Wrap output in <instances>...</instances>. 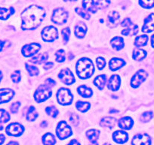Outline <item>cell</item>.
I'll return each mask as SVG.
<instances>
[{
    "mask_svg": "<svg viewBox=\"0 0 154 145\" xmlns=\"http://www.w3.org/2000/svg\"><path fill=\"white\" fill-rule=\"evenodd\" d=\"M87 32V26L83 22H79L75 26V35L77 38L82 39Z\"/></svg>",
    "mask_w": 154,
    "mask_h": 145,
    "instance_id": "cell-19",
    "label": "cell"
},
{
    "mask_svg": "<svg viewBox=\"0 0 154 145\" xmlns=\"http://www.w3.org/2000/svg\"><path fill=\"white\" fill-rule=\"evenodd\" d=\"M149 37L146 35H141L137 36L134 40V45L136 47H143L147 45Z\"/></svg>",
    "mask_w": 154,
    "mask_h": 145,
    "instance_id": "cell-30",
    "label": "cell"
},
{
    "mask_svg": "<svg viewBox=\"0 0 154 145\" xmlns=\"http://www.w3.org/2000/svg\"><path fill=\"white\" fill-rule=\"evenodd\" d=\"M112 139L117 143H125L128 141V134L123 131H116L112 134Z\"/></svg>",
    "mask_w": 154,
    "mask_h": 145,
    "instance_id": "cell-16",
    "label": "cell"
},
{
    "mask_svg": "<svg viewBox=\"0 0 154 145\" xmlns=\"http://www.w3.org/2000/svg\"><path fill=\"white\" fill-rule=\"evenodd\" d=\"M119 127L124 130H130L134 125V121L129 116H125L119 119L118 122Z\"/></svg>",
    "mask_w": 154,
    "mask_h": 145,
    "instance_id": "cell-17",
    "label": "cell"
},
{
    "mask_svg": "<svg viewBox=\"0 0 154 145\" xmlns=\"http://www.w3.org/2000/svg\"><path fill=\"white\" fill-rule=\"evenodd\" d=\"M110 44L112 48L116 50V51L121 50L125 46L124 39L122 37H119V36H116L113 39H112V40L110 41Z\"/></svg>",
    "mask_w": 154,
    "mask_h": 145,
    "instance_id": "cell-22",
    "label": "cell"
},
{
    "mask_svg": "<svg viewBox=\"0 0 154 145\" xmlns=\"http://www.w3.org/2000/svg\"><path fill=\"white\" fill-rule=\"evenodd\" d=\"M103 145H110V144H107V143H105V144H103Z\"/></svg>",
    "mask_w": 154,
    "mask_h": 145,
    "instance_id": "cell-62",
    "label": "cell"
},
{
    "mask_svg": "<svg viewBox=\"0 0 154 145\" xmlns=\"http://www.w3.org/2000/svg\"><path fill=\"white\" fill-rule=\"evenodd\" d=\"M25 66H26V70L28 71V72H29V74L30 75V76H36V75L38 74L39 71H38V69L36 66H30V65H29L28 63H26Z\"/></svg>",
    "mask_w": 154,
    "mask_h": 145,
    "instance_id": "cell-40",
    "label": "cell"
},
{
    "mask_svg": "<svg viewBox=\"0 0 154 145\" xmlns=\"http://www.w3.org/2000/svg\"><path fill=\"white\" fill-rule=\"evenodd\" d=\"M37 117H38V113L35 110V108L32 106H29L27 113H26V119L28 121L32 122V121H35Z\"/></svg>",
    "mask_w": 154,
    "mask_h": 145,
    "instance_id": "cell-33",
    "label": "cell"
},
{
    "mask_svg": "<svg viewBox=\"0 0 154 145\" xmlns=\"http://www.w3.org/2000/svg\"><path fill=\"white\" fill-rule=\"evenodd\" d=\"M55 58L56 60L59 63H62L65 60L66 55H65V51L63 49H60L56 51L55 53Z\"/></svg>",
    "mask_w": 154,
    "mask_h": 145,
    "instance_id": "cell-39",
    "label": "cell"
},
{
    "mask_svg": "<svg viewBox=\"0 0 154 145\" xmlns=\"http://www.w3.org/2000/svg\"><path fill=\"white\" fill-rule=\"evenodd\" d=\"M125 64V61L121 58L114 57L112 58L109 62V67L112 71H116L120 69L121 67Z\"/></svg>",
    "mask_w": 154,
    "mask_h": 145,
    "instance_id": "cell-18",
    "label": "cell"
},
{
    "mask_svg": "<svg viewBox=\"0 0 154 145\" xmlns=\"http://www.w3.org/2000/svg\"><path fill=\"white\" fill-rule=\"evenodd\" d=\"M75 70H76L77 75L80 79H88L94 72V66L93 62L87 57L81 58L77 61Z\"/></svg>",
    "mask_w": 154,
    "mask_h": 145,
    "instance_id": "cell-2",
    "label": "cell"
},
{
    "mask_svg": "<svg viewBox=\"0 0 154 145\" xmlns=\"http://www.w3.org/2000/svg\"><path fill=\"white\" fill-rule=\"evenodd\" d=\"M106 81H107V79H106V75H99L94 79V84L99 89L103 90L106 85Z\"/></svg>",
    "mask_w": 154,
    "mask_h": 145,
    "instance_id": "cell-26",
    "label": "cell"
},
{
    "mask_svg": "<svg viewBox=\"0 0 154 145\" xmlns=\"http://www.w3.org/2000/svg\"><path fill=\"white\" fill-rule=\"evenodd\" d=\"M152 117H153V113L152 111H146L141 115L140 120L143 122H147L150 121Z\"/></svg>",
    "mask_w": 154,
    "mask_h": 145,
    "instance_id": "cell-42",
    "label": "cell"
},
{
    "mask_svg": "<svg viewBox=\"0 0 154 145\" xmlns=\"http://www.w3.org/2000/svg\"><path fill=\"white\" fill-rule=\"evenodd\" d=\"M3 129V126H2V125H0V131H1V130H2Z\"/></svg>",
    "mask_w": 154,
    "mask_h": 145,
    "instance_id": "cell-61",
    "label": "cell"
},
{
    "mask_svg": "<svg viewBox=\"0 0 154 145\" xmlns=\"http://www.w3.org/2000/svg\"><path fill=\"white\" fill-rule=\"evenodd\" d=\"M46 15L45 10L38 5H31L21 13L23 30H32L39 26Z\"/></svg>",
    "mask_w": 154,
    "mask_h": 145,
    "instance_id": "cell-1",
    "label": "cell"
},
{
    "mask_svg": "<svg viewBox=\"0 0 154 145\" xmlns=\"http://www.w3.org/2000/svg\"><path fill=\"white\" fill-rule=\"evenodd\" d=\"M11 119L9 113L5 109H0V123H5Z\"/></svg>",
    "mask_w": 154,
    "mask_h": 145,
    "instance_id": "cell-35",
    "label": "cell"
},
{
    "mask_svg": "<svg viewBox=\"0 0 154 145\" xmlns=\"http://www.w3.org/2000/svg\"><path fill=\"white\" fill-rule=\"evenodd\" d=\"M132 21L130 18L128 17H126V18L124 19L122 22H121V26H124V27H128V26H131L132 24Z\"/></svg>",
    "mask_w": 154,
    "mask_h": 145,
    "instance_id": "cell-48",
    "label": "cell"
},
{
    "mask_svg": "<svg viewBox=\"0 0 154 145\" xmlns=\"http://www.w3.org/2000/svg\"><path fill=\"white\" fill-rule=\"evenodd\" d=\"M66 145H80V143H79V142L77 141V140H75V139H72V140H71V141L69 142V143H68V144H66Z\"/></svg>",
    "mask_w": 154,
    "mask_h": 145,
    "instance_id": "cell-51",
    "label": "cell"
},
{
    "mask_svg": "<svg viewBox=\"0 0 154 145\" xmlns=\"http://www.w3.org/2000/svg\"><path fill=\"white\" fill-rule=\"evenodd\" d=\"M139 5L143 8L150 9L154 8V0H139Z\"/></svg>",
    "mask_w": 154,
    "mask_h": 145,
    "instance_id": "cell-36",
    "label": "cell"
},
{
    "mask_svg": "<svg viewBox=\"0 0 154 145\" xmlns=\"http://www.w3.org/2000/svg\"><path fill=\"white\" fill-rule=\"evenodd\" d=\"M75 106H76L77 110H79L82 113H85V112L88 111L89 110L91 104H90L89 102H84L79 100V101H77L76 103H75Z\"/></svg>",
    "mask_w": 154,
    "mask_h": 145,
    "instance_id": "cell-32",
    "label": "cell"
},
{
    "mask_svg": "<svg viewBox=\"0 0 154 145\" xmlns=\"http://www.w3.org/2000/svg\"><path fill=\"white\" fill-rule=\"evenodd\" d=\"M48 58V54L47 53H43V54H39L34 56L32 58L30 59V62L36 64H41L46 61Z\"/></svg>",
    "mask_w": 154,
    "mask_h": 145,
    "instance_id": "cell-29",
    "label": "cell"
},
{
    "mask_svg": "<svg viewBox=\"0 0 154 145\" xmlns=\"http://www.w3.org/2000/svg\"><path fill=\"white\" fill-rule=\"evenodd\" d=\"M45 112H46L47 114L49 115L50 116H51L53 118L57 117V115L59 114L58 110L54 106H47L46 109H45Z\"/></svg>",
    "mask_w": 154,
    "mask_h": 145,
    "instance_id": "cell-37",
    "label": "cell"
},
{
    "mask_svg": "<svg viewBox=\"0 0 154 145\" xmlns=\"http://www.w3.org/2000/svg\"><path fill=\"white\" fill-rule=\"evenodd\" d=\"M5 42H4V41L0 40V51H2V49H3L4 47H5Z\"/></svg>",
    "mask_w": 154,
    "mask_h": 145,
    "instance_id": "cell-53",
    "label": "cell"
},
{
    "mask_svg": "<svg viewBox=\"0 0 154 145\" xmlns=\"http://www.w3.org/2000/svg\"><path fill=\"white\" fill-rule=\"evenodd\" d=\"M154 31V13L149 14L143 20L142 26V32L144 33H149Z\"/></svg>",
    "mask_w": 154,
    "mask_h": 145,
    "instance_id": "cell-13",
    "label": "cell"
},
{
    "mask_svg": "<svg viewBox=\"0 0 154 145\" xmlns=\"http://www.w3.org/2000/svg\"><path fill=\"white\" fill-rule=\"evenodd\" d=\"M89 145H98V143H97V141H91V143Z\"/></svg>",
    "mask_w": 154,
    "mask_h": 145,
    "instance_id": "cell-57",
    "label": "cell"
},
{
    "mask_svg": "<svg viewBox=\"0 0 154 145\" xmlns=\"http://www.w3.org/2000/svg\"><path fill=\"white\" fill-rule=\"evenodd\" d=\"M2 72L0 71V82H1V81H2Z\"/></svg>",
    "mask_w": 154,
    "mask_h": 145,
    "instance_id": "cell-58",
    "label": "cell"
},
{
    "mask_svg": "<svg viewBox=\"0 0 154 145\" xmlns=\"http://www.w3.org/2000/svg\"><path fill=\"white\" fill-rule=\"evenodd\" d=\"M138 32V26L137 24H134L132 23L130 26L126 27V29H123L122 31V34L125 36H128V35H135L136 34H137Z\"/></svg>",
    "mask_w": 154,
    "mask_h": 145,
    "instance_id": "cell-27",
    "label": "cell"
},
{
    "mask_svg": "<svg viewBox=\"0 0 154 145\" xmlns=\"http://www.w3.org/2000/svg\"><path fill=\"white\" fill-rule=\"evenodd\" d=\"M7 134L9 136H14V137H18L20 136L24 131V127L20 123L17 122H12L9 124L5 128Z\"/></svg>",
    "mask_w": 154,
    "mask_h": 145,
    "instance_id": "cell-9",
    "label": "cell"
},
{
    "mask_svg": "<svg viewBox=\"0 0 154 145\" xmlns=\"http://www.w3.org/2000/svg\"><path fill=\"white\" fill-rule=\"evenodd\" d=\"M110 5V1L109 0H97L96 2V5L97 8L99 9H106Z\"/></svg>",
    "mask_w": 154,
    "mask_h": 145,
    "instance_id": "cell-38",
    "label": "cell"
},
{
    "mask_svg": "<svg viewBox=\"0 0 154 145\" xmlns=\"http://www.w3.org/2000/svg\"><path fill=\"white\" fill-rule=\"evenodd\" d=\"M14 13V8L10 7L9 8H5L0 7V20H7Z\"/></svg>",
    "mask_w": 154,
    "mask_h": 145,
    "instance_id": "cell-24",
    "label": "cell"
},
{
    "mask_svg": "<svg viewBox=\"0 0 154 145\" xmlns=\"http://www.w3.org/2000/svg\"><path fill=\"white\" fill-rule=\"evenodd\" d=\"M118 112H119V111H118V110H110V111H109V113H118Z\"/></svg>",
    "mask_w": 154,
    "mask_h": 145,
    "instance_id": "cell-59",
    "label": "cell"
},
{
    "mask_svg": "<svg viewBox=\"0 0 154 145\" xmlns=\"http://www.w3.org/2000/svg\"><path fill=\"white\" fill-rule=\"evenodd\" d=\"M116 122V120L115 118L111 117V116H107V117L103 118L100 120V125L102 127H107V128H114Z\"/></svg>",
    "mask_w": 154,
    "mask_h": 145,
    "instance_id": "cell-25",
    "label": "cell"
},
{
    "mask_svg": "<svg viewBox=\"0 0 154 145\" xmlns=\"http://www.w3.org/2000/svg\"><path fill=\"white\" fill-rule=\"evenodd\" d=\"M106 62L103 57H99L96 59V64H97V68H98L99 69H103V68H104V66H106Z\"/></svg>",
    "mask_w": 154,
    "mask_h": 145,
    "instance_id": "cell-45",
    "label": "cell"
},
{
    "mask_svg": "<svg viewBox=\"0 0 154 145\" xmlns=\"http://www.w3.org/2000/svg\"><path fill=\"white\" fill-rule=\"evenodd\" d=\"M6 145H19L18 143L16 141H10L9 143H7Z\"/></svg>",
    "mask_w": 154,
    "mask_h": 145,
    "instance_id": "cell-55",
    "label": "cell"
},
{
    "mask_svg": "<svg viewBox=\"0 0 154 145\" xmlns=\"http://www.w3.org/2000/svg\"><path fill=\"white\" fill-rule=\"evenodd\" d=\"M65 2H75L77 0H64Z\"/></svg>",
    "mask_w": 154,
    "mask_h": 145,
    "instance_id": "cell-60",
    "label": "cell"
},
{
    "mask_svg": "<svg viewBox=\"0 0 154 145\" xmlns=\"http://www.w3.org/2000/svg\"><path fill=\"white\" fill-rule=\"evenodd\" d=\"M148 73L144 69H139L135 74L132 76L131 79V85L133 88H136L140 86L147 78Z\"/></svg>",
    "mask_w": 154,
    "mask_h": 145,
    "instance_id": "cell-8",
    "label": "cell"
},
{
    "mask_svg": "<svg viewBox=\"0 0 154 145\" xmlns=\"http://www.w3.org/2000/svg\"><path fill=\"white\" fill-rule=\"evenodd\" d=\"M11 77L14 83H17V82H20V79H21V74H20V72L19 70L14 71V72H12Z\"/></svg>",
    "mask_w": 154,
    "mask_h": 145,
    "instance_id": "cell-44",
    "label": "cell"
},
{
    "mask_svg": "<svg viewBox=\"0 0 154 145\" xmlns=\"http://www.w3.org/2000/svg\"><path fill=\"white\" fill-rule=\"evenodd\" d=\"M75 11H76L77 14H79V15H80L82 17H83L85 20H88V19H90V17H91V15H90L86 11L82 9V8L77 7V8H75Z\"/></svg>",
    "mask_w": 154,
    "mask_h": 145,
    "instance_id": "cell-43",
    "label": "cell"
},
{
    "mask_svg": "<svg viewBox=\"0 0 154 145\" xmlns=\"http://www.w3.org/2000/svg\"><path fill=\"white\" fill-rule=\"evenodd\" d=\"M72 94L70 90L66 88H61L57 91V100L58 103L61 105H69L72 103Z\"/></svg>",
    "mask_w": 154,
    "mask_h": 145,
    "instance_id": "cell-4",
    "label": "cell"
},
{
    "mask_svg": "<svg viewBox=\"0 0 154 145\" xmlns=\"http://www.w3.org/2000/svg\"><path fill=\"white\" fill-rule=\"evenodd\" d=\"M52 91L47 85H41L37 88L34 94V98L37 103H42L51 97Z\"/></svg>",
    "mask_w": 154,
    "mask_h": 145,
    "instance_id": "cell-3",
    "label": "cell"
},
{
    "mask_svg": "<svg viewBox=\"0 0 154 145\" xmlns=\"http://www.w3.org/2000/svg\"><path fill=\"white\" fill-rule=\"evenodd\" d=\"M86 136L91 141H97L100 136V131L98 130L90 129L86 132Z\"/></svg>",
    "mask_w": 154,
    "mask_h": 145,
    "instance_id": "cell-34",
    "label": "cell"
},
{
    "mask_svg": "<svg viewBox=\"0 0 154 145\" xmlns=\"http://www.w3.org/2000/svg\"><path fill=\"white\" fill-rule=\"evenodd\" d=\"M82 7L88 12L94 14L97 12V8L94 0H82Z\"/></svg>",
    "mask_w": 154,
    "mask_h": 145,
    "instance_id": "cell-20",
    "label": "cell"
},
{
    "mask_svg": "<svg viewBox=\"0 0 154 145\" xmlns=\"http://www.w3.org/2000/svg\"><path fill=\"white\" fill-rule=\"evenodd\" d=\"M69 121H70L71 123L74 125H76L79 122V117L76 114L73 113V114H71V116H69Z\"/></svg>",
    "mask_w": 154,
    "mask_h": 145,
    "instance_id": "cell-47",
    "label": "cell"
},
{
    "mask_svg": "<svg viewBox=\"0 0 154 145\" xmlns=\"http://www.w3.org/2000/svg\"><path fill=\"white\" fill-rule=\"evenodd\" d=\"M41 35L45 42H54L58 38V31L57 28L53 26H45L41 32Z\"/></svg>",
    "mask_w": 154,
    "mask_h": 145,
    "instance_id": "cell-5",
    "label": "cell"
},
{
    "mask_svg": "<svg viewBox=\"0 0 154 145\" xmlns=\"http://www.w3.org/2000/svg\"><path fill=\"white\" fill-rule=\"evenodd\" d=\"M45 84H46L48 86L53 87L55 85L56 82H55V81L53 80L52 79H50V78H48V79H47L46 80H45Z\"/></svg>",
    "mask_w": 154,
    "mask_h": 145,
    "instance_id": "cell-49",
    "label": "cell"
},
{
    "mask_svg": "<svg viewBox=\"0 0 154 145\" xmlns=\"http://www.w3.org/2000/svg\"><path fill=\"white\" fill-rule=\"evenodd\" d=\"M56 134L59 139L63 140V139H66L69 136L72 135V129L65 121H60L57 124V128H56Z\"/></svg>",
    "mask_w": 154,
    "mask_h": 145,
    "instance_id": "cell-6",
    "label": "cell"
},
{
    "mask_svg": "<svg viewBox=\"0 0 154 145\" xmlns=\"http://www.w3.org/2000/svg\"><path fill=\"white\" fill-rule=\"evenodd\" d=\"M68 13L63 8H58L54 10L51 16V20L54 23L62 25L67 21Z\"/></svg>",
    "mask_w": 154,
    "mask_h": 145,
    "instance_id": "cell-7",
    "label": "cell"
},
{
    "mask_svg": "<svg viewBox=\"0 0 154 145\" xmlns=\"http://www.w3.org/2000/svg\"><path fill=\"white\" fill-rule=\"evenodd\" d=\"M121 84V79L119 75L115 74L111 76L107 82L108 89L112 91H116L119 89Z\"/></svg>",
    "mask_w": 154,
    "mask_h": 145,
    "instance_id": "cell-14",
    "label": "cell"
},
{
    "mask_svg": "<svg viewBox=\"0 0 154 145\" xmlns=\"http://www.w3.org/2000/svg\"><path fill=\"white\" fill-rule=\"evenodd\" d=\"M41 48V45L38 43H30L25 45L22 48L21 52L24 57H32L34 54H36Z\"/></svg>",
    "mask_w": 154,
    "mask_h": 145,
    "instance_id": "cell-11",
    "label": "cell"
},
{
    "mask_svg": "<svg viewBox=\"0 0 154 145\" xmlns=\"http://www.w3.org/2000/svg\"><path fill=\"white\" fill-rule=\"evenodd\" d=\"M146 51L143 49H140V48H135L134 49L132 53V58L134 60H143L146 57Z\"/></svg>",
    "mask_w": 154,
    "mask_h": 145,
    "instance_id": "cell-28",
    "label": "cell"
},
{
    "mask_svg": "<svg viewBox=\"0 0 154 145\" xmlns=\"http://www.w3.org/2000/svg\"><path fill=\"white\" fill-rule=\"evenodd\" d=\"M53 66H54V63H53L52 62H47L45 64V66H44V68H45V69H51Z\"/></svg>",
    "mask_w": 154,
    "mask_h": 145,
    "instance_id": "cell-50",
    "label": "cell"
},
{
    "mask_svg": "<svg viewBox=\"0 0 154 145\" xmlns=\"http://www.w3.org/2000/svg\"><path fill=\"white\" fill-rule=\"evenodd\" d=\"M41 126H42V127H46V126H47V122H45V121H44V122H42V123H41Z\"/></svg>",
    "mask_w": 154,
    "mask_h": 145,
    "instance_id": "cell-56",
    "label": "cell"
},
{
    "mask_svg": "<svg viewBox=\"0 0 154 145\" xmlns=\"http://www.w3.org/2000/svg\"><path fill=\"white\" fill-rule=\"evenodd\" d=\"M58 77L60 79V81L63 82L65 85H70L73 84L75 81L72 71L68 68H65V69L60 70L58 74Z\"/></svg>",
    "mask_w": 154,
    "mask_h": 145,
    "instance_id": "cell-10",
    "label": "cell"
},
{
    "mask_svg": "<svg viewBox=\"0 0 154 145\" xmlns=\"http://www.w3.org/2000/svg\"><path fill=\"white\" fill-rule=\"evenodd\" d=\"M14 95V91L10 88L0 89V104L7 103L12 99Z\"/></svg>",
    "mask_w": 154,
    "mask_h": 145,
    "instance_id": "cell-15",
    "label": "cell"
},
{
    "mask_svg": "<svg viewBox=\"0 0 154 145\" xmlns=\"http://www.w3.org/2000/svg\"><path fill=\"white\" fill-rule=\"evenodd\" d=\"M20 106V102H14L10 106V110L12 113H17V112L18 111V109Z\"/></svg>",
    "mask_w": 154,
    "mask_h": 145,
    "instance_id": "cell-46",
    "label": "cell"
},
{
    "mask_svg": "<svg viewBox=\"0 0 154 145\" xmlns=\"http://www.w3.org/2000/svg\"><path fill=\"white\" fill-rule=\"evenodd\" d=\"M119 18H120V15H119V14L117 11H110L107 15V19L109 26L111 27H113V26H116L119 23Z\"/></svg>",
    "mask_w": 154,
    "mask_h": 145,
    "instance_id": "cell-21",
    "label": "cell"
},
{
    "mask_svg": "<svg viewBox=\"0 0 154 145\" xmlns=\"http://www.w3.org/2000/svg\"><path fill=\"white\" fill-rule=\"evenodd\" d=\"M5 137L4 134H0V145L3 144V143L5 142Z\"/></svg>",
    "mask_w": 154,
    "mask_h": 145,
    "instance_id": "cell-52",
    "label": "cell"
},
{
    "mask_svg": "<svg viewBox=\"0 0 154 145\" xmlns=\"http://www.w3.org/2000/svg\"><path fill=\"white\" fill-rule=\"evenodd\" d=\"M61 34L62 36H63V42L65 44H66L68 42L69 39V36H70V29H69V27H66L64 29H62L61 31Z\"/></svg>",
    "mask_w": 154,
    "mask_h": 145,
    "instance_id": "cell-41",
    "label": "cell"
},
{
    "mask_svg": "<svg viewBox=\"0 0 154 145\" xmlns=\"http://www.w3.org/2000/svg\"><path fill=\"white\" fill-rule=\"evenodd\" d=\"M42 143L44 145H54L56 143V139L52 134L46 133L42 137Z\"/></svg>",
    "mask_w": 154,
    "mask_h": 145,
    "instance_id": "cell-31",
    "label": "cell"
},
{
    "mask_svg": "<svg viewBox=\"0 0 154 145\" xmlns=\"http://www.w3.org/2000/svg\"><path fill=\"white\" fill-rule=\"evenodd\" d=\"M77 91H78L79 95H81L83 97H85V98L91 97L93 94V91L91 90V88L85 85H80V86L78 87Z\"/></svg>",
    "mask_w": 154,
    "mask_h": 145,
    "instance_id": "cell-23",
    "label": "cell"
},
{
    "mask_svg": "<svg viewBox=\"0 0 154 145\" xmlns=\"http://www.w3.org/2000/svg\"><path fill=\"white\" fill-rule=\"evenodd\" d=\"M151 138L147 134H137L131 140V145H150Z\"/></svg>",
    "mask_w": 154,
    "mask_h": 145,
    "instance_id": "cell-12",
    "label": "cell"
},
{
    "mask_svg": "<svg viewBox=\"0 0 154 145\" xmlns=\"http://www.w3.org/2000/svg\"><path fill=\"white\" fill-rule=\"evenodd\" d=\"M151 46L154 48V34L151 36Z\"/></svg>",
    "mask_w": 154,
    "mask_h": 145,
    "instance_id": "cell-54",
    "label": "cell"
}]
</instances>
